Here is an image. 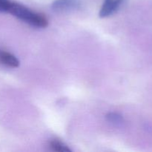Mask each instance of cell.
I'll return each mask as SVG.
<instances>
[{
    "label": "cell",
    "mask_w": 152,
    "mask_h": 152,
    "mask_svg": "<svg viewBox=\"0 0 152 152\" xmlns=\"http://www.w3.org/2000/svg\"><path fill=\"white\" fill-rule=\"evenodd\" d=\"M7 13H10L20 20L37 28H45L48 25V19L41 13L32 11L22 4L10 0Z\"/></svg>",
    "instance_id": "6da1fadb"
},
{
    "label": "cell",
    "mask_w": 152,
    "mask_h": 152,
    "mask_svg": "<svg viewBox=\"0 0 152 152\" xmlns=\"http://www.w3.org/2000/svg\"><path fill=\"white\" fill-rule=\"evenodd\" d=\"M124 1L125 0H105L99 12V16L105 18L112 15L118 10Z\"/></svg>",
    "instance_id": "7a4b0ae2"
},
{
    "label": "cell",
    "mask_w": 152,
    "mask_h": 152,
    "mask_svg": "<svg viewBox=\"0 0 152 152\" xmlns=\"http://www.w3.org/2000/svg\"><path fill=\"white\" fill-rule=\"evenodd\" d=\"M80 0H56L52 4L51 7L56 11H63L74 8L80 4Z\"/></svg>",
    "instance_id": "3957f363"
},
{
    "label": "cell",
    "mask_w": 152,
    "mask_h": 152,
    "mask_svg": "<svg viewBox=\"0 0 152 152\" xmlns=\"http://www.w3.org/2000/svg\"><path fill=\"white\" fill-rule=\"evenodd\" d=\"M0 62L11 68H17L19 65V61L16 56L4 50H0Z\"/></svg>",
    "instance_id": "277c9868"
},
{
    "label": "cell",
    "mask_w": 152,
    "mask_h": 152,
    "mask_svg": "<svg viewBox=\"0 0 152 152\" xmlns=\"http://www.w3.org/2000/svg\"><path fill=\"white\" fill-rule=\"evenodd\" d=\"M50 147L53 151L59 152H70L71 150L63 142L57 140H53L50 142Z\"/></svg>",
    "instance_id": "5b68a950"
},
{
    "label": "cell",
    "mask_w": 152,
    "mask_h": 152,
    "mask_svg": "<svg viewBox=\"0 0 152 152\" xmlns=\"http://www.w3.org/2000/svg\"><path fill=\"white\" fill-rule=\"evenodd\" d=\"M107 119L109 122L113 123H121L123 122V118L120 115L116 113H110L107 115Z\"/></svg>",
    "instance_id": "8992f818"
}]
</instances>
